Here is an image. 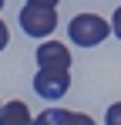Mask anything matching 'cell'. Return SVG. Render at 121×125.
<instances>
[{
  "mask_svg": "<svg viewBox=\"0 0 121 125\" xmlns=\"http://www.w3.org/2000/svg\"><path fill=\"white\" fill-rule=\"evenodd\" d=\"M111 31H114V27L104 21V17H98V14H78L74 21L67 24V34H71V41L78 44V47H94V44H101Z\"/></svg>",
  "mask_w": 121,
  "mask_h": 125,
  "instance_id": "6da1fadb",
  "label": "cell"
},
{
  "mask_svg": "<svg viewBox=\"0 0 121 125\" xmlns=\"http://www.w3.org/2000/svg\"><path fill=\"white\" fill-rule=\"evenodd\" d=\"M20 27H24V34H30V37H47V34L57 27V14H54V7L27 3V7L20 10Z\"/></svg>",
  "mask_w": 121,
  "mask_h": 125,
  "instance_id": "3957f363",
  "label": "cell"
},
{
  "mask_svg": "<svg viewBox=\"0 0 121 125\" xmlns=\"http://www.w3.org/2000/svg\"><path fill=\"white\" fill-rule=\"evenodd\" d=\"M27 3H44V7H57V0H27Z\"/></svg>",
  "mask_w": 121,
  "mask_h": 125,
  "instance_id": "30bf717a",
  "label": "cell"
},
{
  "mask_svg": "<svg viewBox=\"0 0 121 125\" xmlns=\"http://www.w3.org/2000/svg\"><path fill=\"white\" fill-rule=\"evenodd\" d=\"M37 125H94L91 115L84 112H64V108H47L37 115Z\"/></svg>",
  "mask_w": 121,
  "mask_h": 125,
  "instance_id": "5b68a950",
  "label": "cell"
},
{
  "mask_svg": "<svg viewBox=\"0 0 121 125\" xmlns=\"http://www.w3.org/2000/svg\"><path fill=\"white\" fill-rule=\"evenodd\" d=\"M0 10H3V0H0Z\"/></svg>",
  "mask_w": 121,
  "mask_h": 125,
  "instance_id": "8fae6325",
  "label": "cell"
},
{
  "mask_svg": "<svg viewBox=\"0 0 121 125\" xmlns=\"http://www.w3.org/2000/svg\"><path fill=\"white\" fill-rule=\"evenodd\" d=\"M104 122H108V125H121V102L108 105V115H104Z\"/></svg>",
  "mask_w": 121,
  "mask_h": 125,
  "instance_id": "52a82bcc",
  "label": "cell"
},
{
  "mask_svg": "<svg viewBox=\"0 0 121 125\" xmlns=\"http://www.w3.org/2000/svg\"><path fill=\"white\" fill-rule=\"evenodd\" d=\"M0 125H37V122L30 118L24 102H10V105L0 108Z\"/></svg>",
  "mask_w": 121,
  "mask_h": 125,
  "instance_id": "8992f818",
  "label": "cell"
},
{
  "mask_svg": "<svg viewBox=\"0 0 121 125\" xmlns=\"http://www.w3.org/2000/svg\"><path fill=\"white\" fill-rule=\"evenodd\" d=\"M0 108H3V105H0Z\"/></svg>",
  "mask_w": 121,
  "mask_h": 125,
  "instance_id": "7c38bea8",
  "label": "cell"
},
{
  "mask_svg": "<svg viewBox=\"0 0 121 125\" xmlns=\"http://www.w3.org/2000/svg\"><path fill=\"white\" fill-rule=\"evenodd\" d=\"M67 71H71V68H37V74H34V91H37L40 98H47V102L64 98L67 88H71Z\"/></svg>",
  "mask_w": 121,
  "mask_h": 125,
  "instance_id": "7a4b0ae2",
  "label": "cell"
},
{
  "mask_svg": "<svg viewBox=\"0 0 121 125\" xmlns=\"http://www.w3.org/2000/svg\"><path fill=\"white\" fill-rule=\"evenodd\" d=\"M111 27H114V34H118V41H121V7L114 10V17H111Z\"/></svg>",
  "mask_w": 121,
  "mask_h": 125,
  "instance_id": "ba28073f",
  "label": "cell"
},
{
  "mask_svg": "<svg viewBox=\"0 0 121 125\" xmlns=\"http://www.w3.org/2000/svg\"><path fill=\"white\" fill-rule=\"evenodd\" d=\"M7 41H10V31H7V24L0 21V51L7 47Z\"/></svg>",
  "mask_w": 121,
  "mask_h": 125,
  "instance_id": "9c48e42d",
  "label": "cell"
},
{
  "mask_svg": "<svg viewBox=\"0 0 121 125\" xmlns=\"http://www.w3.org/2000/svg\"><path fill=\"white\" fill-rule=\"evenodd\" d=\"M37 68H71V51L57 41H47L37 47Z\"/></svg>",
  "mask_w": 121,
  "mask_h": 125,
  "instance_id": "277c9868",
  "label": "cell"
}]
</instances>
